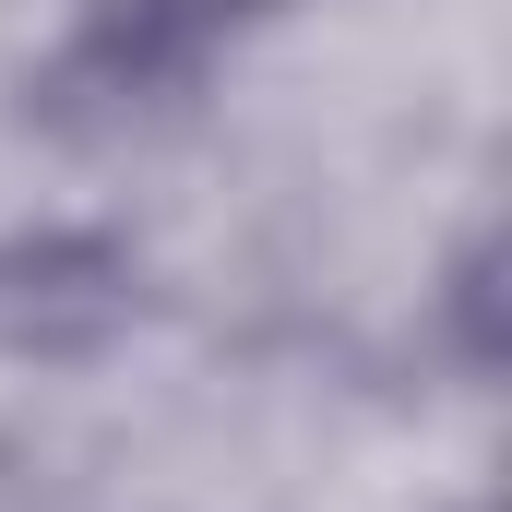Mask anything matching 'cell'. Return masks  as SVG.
Segmentation results:
<instances>
[{
  "instance_id": "1",
  "label": "cell",
  "mask_w": 512,
  "mask_h": 512,
  "mask_svg": "<svg viewBox=\"0 0 512 512\" xmlns=\"http://www.w3.org/2000/svg\"><path fill=\"white\" fill-rule=\"evenodd\" d=\"M239 0H96L84 36H72V72L108 84V96H167L203 72V48L227 36Z\"/></svg>"
}]
</instances>
